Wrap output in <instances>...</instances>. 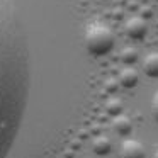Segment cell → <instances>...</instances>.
Returning a JSON list of instances; mask_svg holds the SVG:
<instances>
[{
	"instance_id": "1",
	"label": "cell",
	"mask_w": 158,
	"mask_h": 158,
	"mask_svg": "<svg viewBox=\"0 0 158 158\" xmlns=\"http://www.w3.org/2000/svg\"><path fill=\"white\" fill-rule=\"evenodd\" d=\"M39 75L19 0H0V158L22 156L36 126Z\"/></svg>"
},
{
	"instance_id": "2",
	"label": "cell",
	"mask_w": 158,
	"mask_h": 158,
	"mask_svg": "<svg viewBox=\"0 0 158 158\" xmlns=\"http://www.w3.org/2000/svg\"><path fill=\"white\" fill-rule=\"evenodd\" d=\"M116 36L106 24H92L85 32V48L94 56H106L114 49Z\"/></svg>"
},
{
	"instance_id": "3",
	"label": "cell",
	"mask_w": 158,
	"mask_h": 158,
	"mask_svg": "<svg viewBox=\"0 0 158 158\" xmlns=\"http://www.w3.org/2000/svg\"><path fill=\"white\" fill-rule=\"evenodd\" d=\"M124 32H126V36L129 39L139 41V39H143L144 36H146L148 26L141 17H131V19H127L126 24H124Z\"/></svg>"
},
{
	"instance_id": "4",
	"label": "cell",
	"mask_w": 158,
	"mask_h": 158,
	"mask_svg": "<svg viewBox=\"0 0 158 158\" xmlns=\"http://www.w3.org/2000/svg\"><path fill=\"white\" fill-rule=\"evenodd\" d=\"M144 146L138 139H126L119 148L117 158H144Z\"/></svg>"
},
{
	"instance_id": "5",
	"label": "cell",
	"mask_w": 158,
	"mask_h": 158,
	"mask_svg": "<svg viewBox=\"0 0 158 158\" xmlns=\"http://www.w3.org/2000/svg\"><path fill=\"white\" fill-rule=\"evenodd\" d=\"M112 129L116 131L119 136H127V134L133 131V123H131L129 117L119 114V116H116L112 119Z\"/></svg>"
},
{
	"instance_id": "6",
	"label": "cell",
	"mask_w": 158,
	"mask_h": 158,
	"mask_svg": "<svg viewBox=\"0 0 158 158\" xmlns=\"http://www.w3.org/2000/svg\"><path fill=\"white\" fill-rule=\"evenodd\" d=\"M138 82H139V75H138V72L134 68H131V66L124 68L123 72L119 73V83L123 87H126V89H134V87L138 85Z\"/></svg>"
},
{
	"instance_id": "7",
	"label": "cell",
	"mask_w": 158,
	"mask_h": 158,
	"mask_svg": "<svg viewBox=\"0 0 158 158\" xmlns=\"http://www.w3.org/2000/svg\"><path fill=\"white\" fill-rule=\"evenodd\" d=\"M143 72L150 78H158V53H150L143 60Z\"/></svg>"
},
{
	"instance_id": "8",
	"label": "cell",
	"mask_w": 158,
	"mask_h": 158,
	"mask_svg": "<svg viewBox=\"0 0 158 158\" xmlns=\"http://www.w3.org/2000/svg\"><path fill=\"white\" fill-rule=\"evenodd\" d=\"M92 146H94V151H95L97 155H100V156H106V155H109L110 150H112L110 139H109L107 136H97L95 139H94Z\"/></svg>"
},
{
	"instance_id": "9",
	"label": "cell",
	"mask_w": 158,
	"mask_h": 158,
	"mask_svg": "<svg viewBox=\"0 0 158 158\" xmlns=\"http://www.w3.org/2000/svg\"><path fill=\"white\" fill-rule=\"evenodd\" d=\"M106 109H107V112H109V114H112V116L116 117V116H119L121 110H123V104H121L119 99H109V100H107Z\"/></svg>"
},
{
	"instance_id": "10",
	"label": "cell",
	"mask_w": 158,
	"mask_h": 158,
	"mask_svg": "<svg viewBox=\"0 0 158 158\" xmlns=\"http://www.w3.org/2000/svg\"><path fill=\"white\" fill-rule=\"evenodd\" d=\"M123 61L126 63V65H133L134 61L138 60V55H136V51H134L133 48H127V49H124L123 51Z\"/></svg>"
},
{
	"instance_id": "11",
	"label": "cell",
	"mask_w": 158,
	"mask_h": 158,
	"mask_svg": "<svg viewBox=\"0 0 158 158\" xmlns=\"http://www.w3.org/2000/svg\"><path fill=\"white\" fill-rule=\"evenodd\" d=\"M151 112H153L155 121L158 123V90H156V94L153 95V99H151Z\"/></svg>"
},
{
	"instance_id": "12",
	"label": "cell",
	"mask_w": 158,
	"mask_h": 158,
	"mask_svg": "<svg viewBox=\"0 0 158 158\" xmlns=\"http://www.w3.org/2000/svg\"><path fill=\"white\" fill-rule=\"evenodd\" d=\"M153 158H158V151H156V153H155V156Z\"/></svg>"
}]
</instances>
